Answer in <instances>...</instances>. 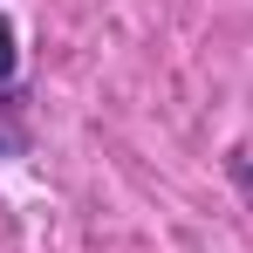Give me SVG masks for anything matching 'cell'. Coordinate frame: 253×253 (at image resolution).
Masks as SVG:
<instances>
[{
    "instance_id": "obj_1",
    "label": "cell",
    "mask_w": 253,
    "mask_h": 253,
    "mask_svg": "<svg viewBox=\"0 0 253 253\" xmlns=\"http://www.w3.org/2000/svg\"><path fill=\"white\" fill-rule=\"evenodd\" d=\"M14 76V28H7V14H0V83Z\"/></svg>"
},
{
    "instance_id": "obj_2",
    "label": "cell",
    "mask_w": 253,
    "mask_h": 253,
    "mask_svg": "<svg viewBox=\"0 0 253 253\" xmlns=\"http://www.w3.org/2000/svg\"><path fill=\"white\" fill-rule=\"evenodd\" d=\"M240 185H247V192H253V165H247V158H240Z\"/></svg>"
}]
</instances>
